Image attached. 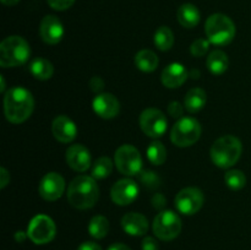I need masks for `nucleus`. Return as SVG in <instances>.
Instances as JSON below:
<instances>
[{
	"mask_svg": "<svg viewBox=\"0 0 251 250\" xmlns=\"http://www.w3.org/2000/svg\"><path fill=\"white\" fill-rule=\"evenodd\" d=\"M34 108L32 93L21 86L6 91L4 96V113L12 124H21L31 117Z\"/></svg>",
	"mask_w": 251,
	"mask_h": 250,
	"instance_id": "nucleus-1",
	"label": "nucleus"
},
{
	"mask_svg": "<svg viewBox=\"0 0 251 250\" xmlns=\"http://www.w3.org/2000/svg\"><path fill=\"white\" fill-rule=\"evenodd\" d=\"M98 199L100 188L93 176L78 175L69 185L68 201L73 207L87 210L96 205Z\"/></svg>",
	"mask_w": 251,
	"mask_h": 250,
	"instance_id": "nucleus-2",
	"label": "nucleus"
},
{
	"mask_svg": "<svg viewBox=\"0 0 251 250\" xmlns=\"http://www.w3.org/2000/svg\"><path fill=\"white\" fill-rule=\"evenodd\" d=\"M243 145L238 137L225 135L213 142L211 147V159L220 168H230L239 161Z\"/></svg>",
	"mask_w": 251,
	"mask_h": 250,
	"instance_id": "nucleus-3",
	"label": "nucleus"
},
{
	"mask_svg": "<svg viewBox=\"0 0 251 250\" xmlns=\"http://www.w3.org/2000/svg\"><path fill=\"white\" fill-rule=\"evenodd\" d=\"M31 55L28 43L20 36H10L0 44L1 68H16L26 63Z\"/></svg>",
	"mask_w": 251,
	"mask_h": 250,
	"instance_id": "nucleus-4",
	"label": "nucleus"
},
{
	"mask_svg": "<svg viewBox=\"0 0 251 250\" xmlns=\"http://www.w3.org/2000/svg\"><path fill=\"white\" fill-rule=\"evenodd\" d=\"M205 32L210 43L226 46L235 37V25L227 15L213 14L206 21Z\"/></svg>",
	"mask_w": 251,
	"mask_h": 250,
	"instance_id": "nucleus-5",
	"label": "nucleus"
},
{
	"mask_svg": "<svg viewBox=\"0 0 251 250\" xmlns=\"http://www.w3.org/2000/svg\"><path fill=\"white\" fill-rule=\"evenodd\" d=\"M201 125L195 118H181L174 124L171 131V140L176 146L189 147L193 146L201 136Z\"/></svg>",
	"mask_w": 251,
	"mask_h": 250,
	"instance_id": "nucleus-6",
	"label": "nucleus"
},
{
	"mask_svg": "<svg viewBox=\"0 0 251 250\" xmlns=\"http://www.w3.org/2000/svg\"><path fill=\"white\" fill-rule=\"evenodd\" d=\"M114 164L124 175H139L142 171V157L139 150L132 145H122L115 151Z\"/></svg>",
	"mask_w": 251,
	"mask_h": 250,
	"instance_id": "nucleus-7",
	"label": "nucleus"
},
{
	"mask_svg": "<svg viewBox=\"0 0 251 250\" xmlns=\"http://www.w3.org/2000/svg\"><path fill=\"white\" fill-rule=\"evenodd\" d=\"M153 233L161 240H173L180 234L181 220L174 211H161L153 220Z\"/></svg>",
	"mask_w": 251,
	"mask_h": 250,
	"instance_id": "nucleus-8",
	"label": "nucleus"
},
{
	"mask_svg": "<svg viewBox=\"0 0 251 250\" xmlns=\"http://www.w3.org/2000/svg\"><path fill=\"white\" fill-rule=\"evenodd\" d=\"M56 227L54 221L46 215H37L29 222L27 235L34 244H47L55 237Z\"/></svg>",
	"mask_w": 251,
	"mask_h": 250,
	"instance_id": "nucleus-9",
	"label": "nucleus"
},
{
	"mask_svg": "<svg viewBox=\"0 0 251 250\" xmlns=\"http://www.w3.org/2000/svg\"><path fill=\"white\" fill-rule=\"evenodd\" d=\"M168 120L163 112L156 108H147L140 115V127L150 137L163 136L167 131Z\"/></svg>",
	"mask_w": 251,
	"mask_h": 250,
	"instance_id": "nucleus-10",
	"label": "nucleus"
},
{
	"mask_svg": "<svg viewBox=\"0 0 251 250\" xmlns=\"http://www.w3.org/2000/svg\"><path fill=\"white\" fill-rule=\"evenodd\" d=\"M203 201H205V196L200 189L185 188L176 194L174 203L179 212L186 216H191L201 210Z\"/></svg>",
	"mask_w": 251,
	"mask_h": 250,
	"instance_id": "nucleus-11",
	"label": "nucleus"
},
{
	"mask_svg": "<svg viewBox=\"0 0 251 250\" xmlns=\"http://www.w3.org/2000/svg\"><path fill=\"white\" fill-rule=\"evenodd\" d=\"M65 191V180L63 176L55 172L47 173L41 179L38 185V193L46 201H55Z\"/></svg>",
	"mask_w": 251,
	"mask_h": 250,
	"instance_id": "nucleus-12",
	"label": "nucleus"
},
{
	"mask_svg": "<svg viewBox=\"0 0 251 250\" xmlns=\"http://www.w3.org/2000/svg\"><path fill=\"white\" fill-rule=\"evenodd\" d=\"M113 202L119 206H126L134 202L139 196V186L131 179L118 180L110 190Z\"/></svg>",
	"mask_w": 251,
	"mask_h": 250,
	"instance_id": "nucleus-13",
	"label": "nucleus"
},
{
	"mask_svg": "<svg viewBox=\"0 0 251 250\" xmlns=\"http://www.w3.org/2000/svg\"><path fill=\"white\" fill-rule=\"evenodd\" d=\"M39 36L47 44H58L64 37V26L54 15H47L39 25Z\"/></svg>",
	"mask_w": 251,
	"mask_h": 250,
	"instance_id": "nucleus-14",
	"label": "nucleus"
},
{
	"mask_svg": "<svg viewBox=\"0 0 251 250\" xmlns=\"http://www.w3.org/2000/svg\"><path fill=\"white\" fill-rule=\"evenodd\" d=\"M92 107L98 117L103 119H113L119 114L120 103L112 93H100L93 100Z\"/></svg>",
	"mask_w": 251,
	"mask_h": 250,
	"instance_id": "nucleus-15",
	"label": "nucleus"
},
{
	"mask_svg": "<svg viewBox=\"0 0 251 250\" xmlns=\"http://www.w3.org/2000/svg\"><path fill=\"white\" fill-rule=\"evenodd\" d=\"M66 163L76 172H86L91 167V153L83 145H71L66 150Z\"/></svg>",
	"mask_w": 251,
	"mask_h": 250,
	"instance_id": "nucleus-16",
	"label": "nucleus"
},
{
	"mask_svg": "<svg viewBox=\"0 0 251 250\" xmlns=\"http://www.w3.org/2000/svg\"><path fill=\"white\" fill-rule=\"evenodd\" d=\"M51 132H53L54 137L59 142L69 144V142L75 140L76 135H77V127H76L75 123L69 117H66V115H59V117H56L53 120Z\"/></svg>",
	"mask_w": 251,
	"mask_h": 250,
	"instance_id": "nucleus-17",
	"label": "nucleus"
},
{
	"mask_svg": "<svg viewBox=\"0 0 251 250\" xmlns=\"http://www.w3.org/2000/svg\"><path fill=\"white\" fill-rule=\"evenodd\" d=\"M189 74L185 66L180 63H172L163 69L161 75L162 83L168 88L180 87L188 78Z\"/></svg>",
	"mask_w": 251,
	"mask_h": 250,
	"instance_id": "nucleus-18",
	"label": "nucleus"
},
{
	"mask_svg": "<svg viewBox=\"0 0 251 250\" xmlns=\"http://www.w3.org/2000/svg\"><path fill=\"white\" fill-rule=\"evenodd\" d=\"M122 227L125 233L134 237L146 234L149 230V221L142 213L129 212L123 216Z\"/></svg>",
	"mask_w": 251,
	"mask_h": 250,
	"instance_id": "nucleus-19",
	"label": "nucleus"
},
{
	"mask_svg": "<svg viewBox=\"0 0 251 250\" xmlns=\"http://www.w3.org/2000/svg\"><path fill=\"white\" fill-rule=\"evenodd\" d=\"M179 24L185 28H194L200 22V11L193 4H183L176 12Z\"/></svg>",
	"mask_w": 251,
	"mask_h": 250,
	"instance_id": "nucleus-20",
	"label": "nucleus"
},
{
	"mask_svg": "<svg viewBox=\"0 0 251 250\" xmlns=\"http://www.w3.org/2000/svg\"><path fill=\"white\" fill-rule=\"evenodd\" d=\"M207 100V96L202 88H191L184 98V107L189 113H198L202 109Z\"/></svg>",
	"mask_w": 251,
	"mask_h": 250,
	"instance_id": "nucleus-21",
	"label": "nucleus"
},
{
	"mask_svg": "<svg viewBox=\"0 0 251 250\" xmlns=\"http://www.w3.org/2000/svg\"><path fill=\"white\" fill-rule=\"evenodd\" d=\"M29 73L37 80H49L54 74L53 64L44 58H36L29 63Z\"/></svg>",
	"mask_w": 251,
	"mask_h": 250,
	"instance_id": "nucleus-22",
	"label": "nucleus"
},
{
	"mask_svg": "<svg viewBox=\"0 0 251 250\" xmlns=\"http://www.w3.org/2000/svg\"><path fill=\"white\" fill-rule=\"evenodd\" d=\"M158 56L150 49H142L135 55V65L144 73H152L158 66Z\"/></svg>",
	"mask_w": 251,
	"mask_h": 250,
	"instance_id": "nucleus-23",
	"label": "nucleus"
},
{
	"mask_svg": "<svg viewBox=\"0 0 251 250\" xmlns=\"http://www.w3.org/2000/svg\"><path fill=\"white\" fill-rule=\"evenodd\" d=\"M206 64H207V68L211 74H213V75H222V74L227 71L229 60H228V56L225 51L213 50L208 55Z\"/></svg>",
	"mask_w": 251,
	"mask_h": 250,
	"instance_id": "nucleus-24",
	"label": "nucleus"
},
{
	"mask_svg": "<svg viewBox=\"0 0 251 250\" xmlns=\"http://www.w3.org/2000/svg\"><path fill=\"white\" fill-rule=\"evenodd\" d=\"M154 46L162 51H167L173 47L174 34L172 29L167 26L159 27L154 33Z\"/></svg>",
	"mask_w": 251,
	"mask_h": 250,
	"instance_id": "nucleus-25",
	"label": "nucleus"
},
{
	"mask_svg": "<svg viewBox=\"0 0 251 250\" xmlns=\"http://www.w3.org/2000/svg\"><path fill=\"white\" fill-rule=\"evenodd\" d=\"M88 232L96 239H102L109 232V221L104 216H95L88 223Z\"/></svg>",
	"mask_w": 251,
	"mask_h": 250,
	"instance_id": "nucleus-26",
	"label": "nucleus"
},
{
	"mask_svg": "<svg viewBox=\"0 0 251 250\" xmlns=\"http://www.w3.org/2000/svg\"><path fill=\"white\" fill-rule=\"evenodd\" d=\"M147 158L154 166H161L167 159V150L161 141H153L147 147Z\"/></svg>",
	"mask_w": 251,
	"mask_h": 250,
	"instance_id": "nucleus-27",
	"label": "nucleus"
},
{
	"mask_svg": "<svg viewBox=\"0 0 251 250\" xmlns=\"http://www.w3.org/2000/svg\"><path fill=\"white\" fill-rule=\"evenodd\" d=\"M113 162L109 157H100L93 163L92 176L95 179H104L112 174Z\"/></svg>",
	"mask_w": 251,
	"mask_h": 250,
	"instance_id": "nucleus-28",
	"label": "nucleus"
},
{
	"mask_svg": "<svg viewBox=\"0 0 251 250\" xmlns=\"http://www.w3.org/2000/svg\"><path fill=\"white\" fill-rule=\"evenodd\" d=\"M225 181L227 186L232 190H240L247 184V176L239 169H232L228 171L225 175Z\"/></svg>",
	"mask_w": 251,
	"mask_h": 250,
	"instance_id": "nucleus-29",
	"label": "nucleus"
},
{
	"mask_svg": "<svg viewBox=\"0 0 251 250\" xmlns=\"http://www.w3.org/2000/svg\"><path fill=\"white\" fill-rule=\"evenodd\" d=\"M139 179L141 184H144L149 189H157L161 186V178L158 174L152 171H141L139 174Z\"/></svg>",
	"mask_w": 251,
	"mask_h": 250,
	"instance_id": "nucleus-30",
	"label": "nucleus"
},
{
	"mask_svg": "<svg viewBox=\"0 0 251 250\" xmlns=\"http://www.w3.org/2000/svg\"><path fill=\"white\" fill-rule=\"evenodd\" d=\"M208 48H210V41H206V39L199 38L196 41L193 42L190 47V51L194 56H203L207 53Z\"/></svg>",
	"mask_w": 251,
	"mask_h": 250,
	"instance_id": "nucleus-31",
	"label": "nucleus"
},
{
	"mask_svg": "<svg viewBox=\"0 0 251 250\" xmlns=\"http://www.w3.org/2000/svg\"><path fill=\"white\" fill-rule=\"evenodd\" d=\"M49 6L54 10H59V11H64V10L69 9L74 5L75 0H47Z\"/></svg>",
	"mask_w": 251,
	"mask_h": 250,
	"instance_id": "nucleus-32",
	"label": "nucleus"
},
{
	"mask_svg": "<svg viewBox=\"0 0 251 250\" xmlns=\"http://www.w3.org/2000/svg\"><path fill=\"white\" fill-rule=\"evenodd\" d=\"M168 113H169V115H172L173 118H180L184 113L183 105H181L179 102L173 100V102L169 103Z\"/></svg>",
	"mask_w": 251,
	"mask_h": 250,
	"instance_id": "nucleus-33",
	"label": "nucleus"
},
{
	"mask_svg": "<svg viewBox=\"0 0 251 250\" xmlns=\"http://www.w3.org/2000/svg\"><path fill=\"white\" fill-rule=\"evenodd\" d=\"M142 250H159L158 243L154 238L152 237H146L144 240H142L141 244Z\"/></svg>",
	"mask_w": 251,
	"mask_h": 250,
	"instance_id": "nucleus-34",
	"label": "nucleus"
},
{
	"mask_svg": "<svg viewBox=\"0 0 251 250\" xmlns=\"http://www.w3.org/2000/svg\"><path fill=\"white\" fill-rule=\"evenodd\" d=\"M90 87H91V90L93 91V92H96V93H98V95H100V92L103 90V87H104V82H103V80L100 77H98V76H95V77L91 78Z\"/></svg>",
	"mask_w": 251,
	"mask_h": 250,
	"instance_id": "nucleus-35",
	"label": "nucleus"
},
{
	"mask_svg": "<svg viewBox=\"0 0 251 250\" xmlns=\"http://www.w3.org/2000/svg\"><path fill=\"white\" fill-rule=\"evenodd\" d=\"M10 174L5 168H0V188L4 189L9 184Z\"/></svg>",
	"mask_w": 251,
	"mask_h": 250,
	"instance_id": "nucleus-36",
	"label": "nucleus"
},
{
	"mask_svg": "<svg viewBox=\"0 0 251 250\" xmlns=\"http://www.w3.org/2000/svg\"><path fill=\"white\" fill-rule=\"evenodd\" d=\"M152 203H153V206L156 208L164 207V205H166V198L162 194H156L153 196V199H152Z\"/></svg>",
	"mask_w": 251,
	"mask_h": 250,
	"instance_id": "nucleus-37",
	"label": "nucleus"
},
{
	"mask_svg": "<svg viewBox=\"0 0 251 250\" xmlns=\"http://www.w3.org/2000/svg\"><path fill=\"white\" fill-rule=\"evenodd\" d=\"M77 250H102V248L95 242H85L77 248Z\"/></svg>",
	"mask_w": 251,
	"mask_h": 250,
	"instance_id": "nucleus-38",
	"label": "nucleus"
},
{
	"mask_svg": "<svg viewBox=\"0 0 251 250\" xmlns=\"http://www.w3.org/2000/svg\"><path fill=\"white\" fill-rule=\"evenodd\" d=\"M108 250H131V249H130L127 245L122 244V243H115V244L110 245V247L108 248Z\"/></svg>",
	"mask_w": 251,
	"mask_h": 250,
	"instance_id": "nucleus-39",
	"label": "nucleus"
},
{
	"mask_svg": "<svg viewBox=\"0 0 251 250\" xmlns=\"http://www.w3.org/2000/svg\"><path fill=\"white\" fill-rule=\"evenodd\" d=\"M27 237H28V235L25 234L24 232H16V234H15V239H16V242H19V243L24 242Z\"/></svg>",
	"mask_w": 251,
	"mask_h": 250,
	"instance_id": "nucleus-40",
	"label": "nucleus"
},
{
	"mask_svg": "<svg viewBox=\"0 0 251 250\" xmlns=\"http://www.w3.org/2000/svg\"><path fill=\"white\" fill-rule=\"evenodd\" d=\"M19 1L20 0H1L2 4L6 5V6H14V5H16Z\"/></svg>",
	"mask_w": 251,
	"mask_h": 250,
	"instance_id": "nucleus-41",
	"label": "nucleus"
},
{
	"mask_svg": "<svg viewBox=\"0 0 251 250\" xmlns=\"http://www.w3.org/2000/svg\"><path fill=\"white\" fill-rule=\"evenodd\" d=\"M0 80H1V87H0V91H1V92H4V91H5V80H4V76L0 75Z\"/></svg>",
	"mask_w": 251,
	"mask_h": 250,
	"instance_id": "nucleus-42",
	"label": "nucleus"
}]
</instances>
